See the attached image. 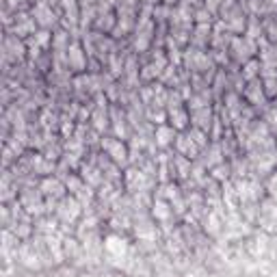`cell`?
<instances>
[{"mask_svg": "<svg viewBox=\"0 0 277 277\" xmlns=\"http://www.w3.org/2000/svg\"><path fill=\"white\" fill-rule=\"evenodd\" d=\"M82 204L76 200L74 195H65L63 200H58L56 204V208H54V214H56V219L63 223V226H74V223L80 219V214H82Z\"/></svg>", "mask_w": 277, "mask_h": 277, "instance_id": "cell-1", "label": "cell"}, {"mask_svg": "<svg viewBox=\"0 0 277 277\" xmlns=\"http://www.w3.org/2000/svg\"><path fill=\"white\" fill-rule=\"evenodd\" d=\"M100 145H102L104 154H106L115 164H120V167H126V164H128V160H130V145L124 143L120 136H104L100 141Z\"/></svg>", "mask_w": 277, "mask_h": 277, "instance_id": "cell-2", "label": "cell"}, {"mask_svg": "<svg viewBox=\"0 0 277 277\" xmlns=\"http://www.w3.org/2000/svg\"><path fill=\"white\" fill-rule=\"evenodd\" d=\"M176 152L178 154H182V156H186V158H190V160H193V158H197L202 154V145L195 141L193 136H190V132L188 130H182L180 134H178V138H176Z\"/></svg>", "mask_w": 277, "mask_h": 277, "instance_id": "cell-3", "label": "cell"}, {"mask_svg": "<svg viewBox=\"0 0 277 277\" xmlns=\"http://www.w3.org/2000/svg\"><path fill=\"white\" fill-rule=\"evenodd\" d=\"M176 138H178V130L171 126V124H160V126H156V130H154L152 143H154L158 150H169L176 145Z\"/></svg>", "mask_w": 277, "mask_h": 277, "instance_id": "cell-4", "label": "cell"}, {"mask_svg": "<svg viewBox=\"0 0 277 277\" xmlns=\"http://www.w3.org/2000/svg\"><path fill=\"white\" fill-rule=\"evenodd\" d=\"M39 190H42L48 202H58L68 195V186H65V182L61 178H46L42 182V186H39Z\"/></svg>", "mask_w": 277, "mask_h": 277, "instance_id": "cell-5", "label": "cell"}, {"mask_svg": "<svg viewBox=\"0 0 277 277\" xmlns=\"http://www.w3.org/2000/svg\"><path fill=\"white\" fill-rule=\"evenodd\" d=\"M174 214H176V210L167 200H162V197L154 200V204H152V216H154V221L167 226V223L174 219Z\"/></svg>", "mask_w": 277, "mask_h": 277, "instance_id": "cell-6", "label": "cell"}, {"mask_svg": "<svg viewBox=\"0 0 277 277\" xmlns=\"http://www.w3.org/2000/svg\"><path fill=\"white\" fill-rule=\"evenodd\" d=\"M232 52H234L236 61H242V63H247V61H252V58H254V46L249 44L247 39H234Z\"/></svg>", "mask_w": 277, "mask_h": 277, "instance_id": "cell-7", "label": "cell"}, {"mask_svg": "<svg viewBox=\"0 0 277 277\" xmlns=\"http://www.w3.org/2000/svg\"><path fill=\"white\" fill-rule=\"evenodd\" d=\"M68 52H70V54H68V65H70V68L74 70V72H82L84 65H87V58H84L82 50L78 48V46H72Z\"/></svg>", "mask_w": 277, "mask_h": 277, "instance_id": "cell-8", "label": "cell"}, {"mask_svg": "<svg viewBox=\"0 0 277 277\" xmlns=\"http://www.w3.org/2000/svg\"><path fill=\"white\" fill-rule=\"evenodd\" d=\"M266 122H268V128H275V130H277V106L271 108V113H268Z\"/></svg>", "mask_w": 277, "mask_h": 277, "instance_id": "cell-9", "label": "cell"}]
</instances>
